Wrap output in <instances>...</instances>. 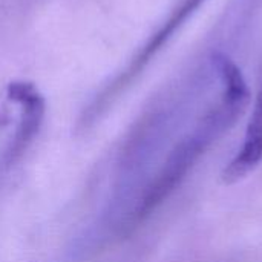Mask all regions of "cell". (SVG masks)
I'll return each instance as SVG.
<instances>
[{
  "mask_svg": "<svg viewBox=\"0 0 262 262\" xmlns=\"http://www.w3.org/2000/svg\"><path fill=\"white\" fill-rule=\"evenodd\" d=\"M262 161V88L255 100L253 112L246 129L244 141L235 157L226 164L221 178L226 184H235L253 172Z\"/></svg>",
  "mask_w": 262,
  "mask_h": 262,
  "instance_id": "2",
  "label": "cell"
},
{
  "mask_svg": "<svg viewBox=\"0 0 262 262\" xmlns=\"http://www.w3.org/2000/svg\"><path fill=\"white\" fill-rule=\"evenodd\" d=\"M9 97L20 104L21 114L14 137L3 157L6 167H11L21 160L35 140L45 117V101L34 88L28 84H15L11 88Z\"/></svg>",
  "mask_w": 262,
  "mask_h": 262,
  "instance_id": "1",
  "label": "cell"
}]
</instances>
